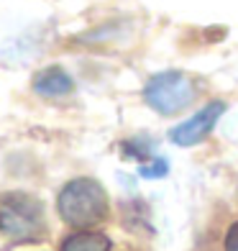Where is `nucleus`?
<instances>
[{"instance_id":"f257e3e1","label":"nucleus","mask_w":238,"mask_h":251,"mask_svg":"<svg viewBox=\"0 0 238 251\" xmlns=\"http://www.w3.org/2000/svg\"><path fill=\"white\" fill-rule=\"evenodd\" d=\"M56 210H59L62 221H67L72 228H79V231L100 226L110 213L108 192L93 177H77L62 187Z\"/></svg>"},{"instance_id":"f03ea898","label":"nucleus","mask_w":238,"mask_h":251,"mask_svg":"<svg viewBox=\"0 0 238 251\" xmlns=\"http://www.w3.org/2000/svg\"><path fill=\"white\" fill-rule=\"evenodd\" d=\"M0 233L16 241H41L47 236V215L41 200L26 192L0 195Z\"/></svg>"},{"instance_id":"7ed1b4c3","label":"nucleus","mask_w":238,"mask_h":251,"mask_svg":"<svg viewBox=\"0 0 238 251\" xmlns=\"http://www.w3.org/2000/svg\"><path fill=\"white\" fill-rule=\"evenodd\" d=\"M143 98L162 116H177L195 100V85L182 72H159L146 82Z\"/></svg>"},{"instance_id":"20e7f679","label":"nucleus","mask_w":238,"mask_h":251,"mask_svg":"<svg viewBox=\"0 0 238 251\" xmlns=\"http://www.w3.org/2000/svg\"><path fill=\"white\" fill-rule=\"evenodd\" d=\"M223 113H225V102H220V100L208 102V105L200 108L190 121L174 126V128L169 131V139H172V144H177V146H195L200 141H205L210 136V131L218 126Z\"/></svg>"},{"instance_id":"39448f33","label":"nucleus","mask_w":238,"mask_h":251,"mask_svg":"<svg viewBox=\"0 0 238 251\" xmlns=\"http://www.w3.org/2000/svg\"><path fill=\"white\" fill-rule=\"evenodd\" d=\"M74 90V79L62 67H47L33 77V93L41 98H62Z\"/></svg>"},{"instance_id":"423d86ee","label":"nucleus","mask_w":238,"mask_h":251,"mask_svg":"<svg viewBox=\"0 0 238 251\" xmlns=\"http://www.w3.org/2000/svg\"><path fill=\"white\" fill-rule=\"evenodd\" d=\"M62 251H110V238L93 231H79L74 236H67Z\"/></svg>"},{"instance_id":"0eeeda50","label":"nucleus","mask_w":238,"mask_h":251,"mask_svg":"<svg viewBox=\"0 0 238 251\" xmlns=\"http://www.w3.org/2000/svg\"><path fill=\"white\" fill-rule=\"evenodd\" d=\"M167 172H169V164L164 162V159H154L151 164L139 167V175L146 177V179H159V177H164Z\"/></svg>"},{"instance_id":"6e6552de","label":"nucleus","mask_w":238,"mask_h":251,"mask_svg":"<svg viewBox=\"0 0 238 251\" xmlns=\"http://www.w3.org/2000/svg\"><path fill=\"white\" fill-rule=\"evenodd\" d=\"M225 251H238V221L225 233Z\"/></svg>"}]
</instances>
